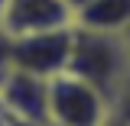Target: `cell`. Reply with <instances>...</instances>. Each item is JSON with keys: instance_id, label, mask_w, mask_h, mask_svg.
<instances>
[{"instance_id": "cell-1", "label": "cell", "mask_w": 130, "mask_h": 126, "mask_svg": "<svg viewBox=\"0 0 130 126\" xmlns=\"http://www.w3.org/2000/svg\"><path fill=\"white\" fill-rule=\"evenodd\" d=\"M65 71L88 81L114 110L124 107L130 87V55L124 45V32H94L72 26V55Z\"/></svg>"}, {"instance_id": "cell-2", "label": "cell", "mask_w": 130, "mask_h": 126, "mask_svg": "<svg viewBox=\"0 0 130 126\" xmlns=\"http://www.w3.org/2000/svg\"><path fill=\"white\" fill-rule=\"evenodd\" d=\"M114 107L88 81L62 71L49 78L46 91V123L49 126H101Z\"/></svg>"}, {"instance_id": "cell-3", "label": "cell", "mask_w": 130, "mask_h": 126, "mask_svg": "<svg viewBox=\"0 0 130 126\" xmlns=\"http://www.w3.org/2000/svg\"><path fill=\"white\" fill-rule=\"evenodd\" d=\"M68 55H72V26L3 39V65L23 68L39 78L62 74L68 68Z\"/></svg>"}, {"instance_id": "cell-4", "label": "cell", "mask_w": 130, "mask_h": 126, "mask_svg": "<svg viewBox=\"0 0 130 126\" xmlns=\"http://www.w3.org/2000/svg\"><path fill=\"white\" fill-rule=\"evenodd\" d=\"M46 91H49V78L29 74L13 65L0 68V110L7 116L46 123Z\"/></svg>"}, {"instance_id": "cell-5", "label": "cell", "mask_w": 130, "mask_h": 126, "mask_svg": "<svg viewBox=\"0 0 130 126\" xmlns=\"http://www.w3.org/2000/svg\"><path fill=\"white\" fill-rule=\"evenodd\" d=\"M65 26H72V7L65 0H7L0 36L13 39V36H32Z\"/></svg>"}, {"instance_id": "cell-6", "label": "cell", "mask_w": 130, "mask_h": 126, "mask_svg": "<svg viewBox=\"0 0 130 126\" xmlns=\"http://www.w3.org/2000/svg\"><path fill=\"white\" fill-rule=\"evenodd\" d=\"M72 26L94 32H124L130 26V0H91L72 13Z\"/></svg>"}, {"instance_id": "cell-7", "label": "cell", "mask_w": 130, "mask_h": 126, "mask_svg": "<svg viewBox=\"0 0 130 126\" xmlns=\"http://www.w3.org/2000/svg\"><path fill=\"white\" fill-rule=\"evenodd\" d=\"M101 126H130V116L117 107V110H111L107 116H104V123H101Z\"/></svg>"}, {"instance_id": "cell-8", "label": "cell", "mask_w": 130, "mask_h": 126, "mask_svg": "<svg viewBox=\"0 0 130 126\" xmlns=\"http://www.w3.org/2000/svg\"><path fill=\"white\" fill-rule=\"evenodd\" d=\"M3 126H49V123H39V120H13V116H7Z\"/></svg>"}, {"instance_id": "cell-9", "label": "cell", "mask_w": 130, "mask_h": 126, "mask_svg": "<svg viewBox=\"0 0 130 126\" xmlns=\"http://www.w3.org/2000/svg\"><path fill=\"white\" fill-rule=\"evenodd\" d=\"M65 3H68V7H72V13H75V10L85 7V3H91V0H65Z\"/></svg>"}, {"instance_id": "cell-10", "label": "cell", "mask_w": 130, "mask_h": 126, "mask_svg": "<svg viewBox=\"0 0 130 126\" xmlns=\"http://www.w3.org/2000/svg\"><path fill=\"white\" fill-rule=\"evenodd\" d=\"M124 45H127V55H130V26L124 29Z\"/></svg>"}, {"instance_id": "cell-11", "label": "cell", "mask_w": 130, "mask_h": 126, "mask_svg": "<svg viewBox=\"0 0 130 126\" xmlns=\"http://www.w3.org/2000/svg\"><path fill=\"white\" fill-rule=\"evenodd\" d=\"M0 68H3V36H0Z\"/></svg>"}, {"instance_id": "cell-12", "label": "cell", "mask_w": 130, "mask_h": 126, "mask_svg": "<svg viewBox=\"0 0 130 126\" xmlns=\"http://www.w3.org/2000/svg\"><path fill=\"white\" fill-rule=\"evenodd\" d=\"M3 10H7V0H0V19H3Z\"/></svg>"}, {"instance_id": "cell-13", "label": "cell", "mask_w": 130, "mask_h": 126, "mask_svg": "<svg viewBox=\"0 0 130 126\" xmlns=\"http://www.w3.org/2000/svg\"><path fill=\"white\" fill-rule=\"evenodd\" d=\"M3 123H7V113H3V110H0V126H3Z\"/></svg>"}, {"instance_id": "cell-14", "label": "cell", "mask_w": 130, "mask_h": 126, "mask_svg": "<svg viewBox=\"0 0 130 126\" xmlns=\"http://www.w3.org/2000/svg\"><path fill=\"white\" fill-rule=\"evenodd\" d=\"M124 107H130V87H127V100H124Z\"/></svg>"}]
</instances>
